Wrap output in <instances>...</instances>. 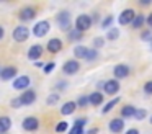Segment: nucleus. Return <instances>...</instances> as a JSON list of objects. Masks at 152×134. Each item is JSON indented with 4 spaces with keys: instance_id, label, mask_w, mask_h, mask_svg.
<instances>
[{
    "instance_id": "8",
    "label": "nucleus",
    "mask_w": 152,
    "mask_h": 134,
    "mask_svg": "<svg viewBox=\"0 0 152 134\" xmlns=\"http://www.w3.org/2000/svg\"><path fill=\"white\" fill-rule=\"evenodd\" d=\"M28 85H30V77L28 75H20V77H17L13 80V88L15 90H23V88H26Z\"/></svg>"
},
{
    "instance_id": "26",
    "label": "nucleus",
    "mask_w": 152,
    "mask_h": 134,
    "mask_svg": "<svg viewBox=\"0 0 152 134\" xmlns=\"http://www.w3.org/2000/svg\"><path fill=\"white\" fill-rule=\"evenodd\" d=\"M119 101V98H115V100H111V101H108V105H105V106H103V113H108V111H111L113 108H115V105L118 103Z\"/></svg>"
},
{
    "instance_id": "23",
    "label": "nucleus",
    "mask_w": 152,
    "mask_h": 134,
    "mask_svg": "<svg viewBox=\"0 0 152 134\" xmlns=\"http://www.w3.org/2000/svg\"><path fill=\"white\" fill-rule=\"evenodd\" d=\"M145 21V18H144V15H141V13H136V16H134V20H132V26L134 28H141L142 26V23Z\"/></svg>"
},
{
    "instance_id": "42",
    "label": "nucleus",
    "mask_w": 152,
    "mask_h": 134,
    "mask_svg": "<svg viewBox=\"0 0 152 134\" xmlns=\"http://www.w3.org/2000/svg\"><path fill=\"white\" fill-rule=\"evenodd\" d=\"M4 34H5V31H4V28H2V26H0V39L4 38Z\"/></svg>"
},
{
    "instance_id": "28",
    "label": "nucleus",
    "mask_w": 152,
    "mask_h": 134,
    "mask_svg": "<svg viewBox=\"0 0 152 134\" xmlns=\"http://www.w3.org/2000/svg\"><path fill=\"white\" fill-rule=\"evenodd\" d=\"M96 57H98V51H96V49H88V51H87V57L85 59L93 61V59H96Z\"/></svg>"
},
{
    "instance_id": "41",
    "label": "nucleus",
    "mask_w": 152,
    "mask_h": 134,
    "mask_svg": "<svg viewBox=\"0 0 152 134\" xmlns=\"http://www.w3.org/2000/svg\"><path fill=\"white\" fill-rule=\"evenodd\" d=\"M96 133H98V129H96V127H93V129L88 131V134H96Z\"/></svg>"
},
{
    "instance_id": "12",
    "label": "nucleus",
    "mask_w": 152,
    "mask_h": 134,
    "mask_svg": "<svg viewBox=\"0 0 152 134\" xmlns=\"http://www.w3.org/2000/svg\"><path fill=\"white\" fill-rule=\"evenodd\" d=\"M124 129V121L121 119V118H115V119L110 121V131L115 134L121 133V131Z\"/></svg>"
},
{
    "instance_id": "32",
    "label": "nucleus",
    "mask_w": 152,
    "mask_h": 134,
    "mask_svg": "<svg viewBox=\"0 0 152 134\" xmlns=\"http://www.w3.org/2000/svg\"><path fill=\"white\" fill-rule=\"evenodd\" d=\"M111 21H113V16H106V18L103 20V23H102V28L108 29V28H110V25H111Z\"/></svg>"
},
{
    "instance_id": "34",
    "label": "nucleus",
    "mask_w": 152,
    "mask_h": 134,
    "mask_svg": "<svg viewBox=\"0 0 152 134\" xmlns=\"http://www.w3.org/2000/svg\"><path fill=\"white\" fill-rule=\"evenodd\" d=\"M142 39L144 41H152V31H144L142 33Z\"/></svg>"
},
{
    "instance_id": "37",
    "label": "nucleus",
    "mask_w": 152,
    "mask_h": 134,
    "mask_svg": "<svg viewBox=\"0 0 152 134\" xmlns=\"http://www.w3.org/2000/svg\"><path fill=\"white\" fill-rule=\"evenodd\" d=\"M93 44H95L96 48H100V46H103V39L102 38H95L93 39Z\"/></svg>"
},
{
    "instance_id": "10",
    "label": "nucleus",
    "mask_w": 152,
    "mask_h": 134,
    "mask_svg": "<svg viewBox=\"0 0 152 134\" xmlns=\"http://www.w3.org/2000/svg\"><path fill=\"white\" fill-rule=\"evenodd\" d=\"M79 69H80V65L77 61H67L66 64H64L62 70H64V74L72 75V74H75V72H79Z\"/></svg>"
},
{
    "instance_id": "38",
    "label": "nucleus",
    "mask_w": 152,
    "mask_h": 134,
    "mask_svg": "<svg viewBox=\"0 0 152 134\" xmlns=\"http://www.w3.org/2000/svg\"><path fill=\"white\" fill-rule=\"evenodd\" d=\"M126 134H139V131L137 129H129V131H126Z\"/></svg>"
},
{
    "instance_id": "5",
    "label": "nucleus",
    "mask_w": 152,
    "mask_h": 134,
    "mask_svg": "<svg viewBox=\"0 0 152 134\" xmlns=\"http://www.w3.org/2000/svg\"><path fill=\"white\" fill-rule=\"evenodd\" d=\"M136 16V12L132 8H126L124 12H121V15H119V25H129V23L134 20Z\"/></svg>"
},
{
    "instance_id": "39",
    "label": "nucleus",
    "mask_w": 152,
    "mask_h": 134,
    "mask_svg": "<svg viewBox=\"0 0 152 134\" xmlns=\"http://www.w3.org/2000/svg\"><path fill=\"white\" fill-rule=\"evenodd\" d=\"M141 5H151V0H141Z\"/></svg>"
},
{
    "instance_id": "29",
    "label": "nucleus",
    "mask_w": 152,
    "mask_h": 134,
    "mask_svg": "<svg viewBox=\"0 0 152 134\" xmlns=\"http://www.w3.org/2000/svg\"><path fill=\"white\" fill-rule=\"evenodd\" d=\"M75 105H79V106H87V105H88V97H85V95H80Z\"/></svg>"
},
{
    "instance_id": "14",
    "label": "nucleus",
    "mask_w": 152,
    "mask_h": 134,
    "mask_svg": "<svg viewBox=\"0 0 152 134\" xmlns=\"http://www.w3.org/2000/svg\"><path fill=\"white\" fill-rule=\"evenodd\" d=\"M20 16L21 20H25V21H26V20H33L34 16H36V10L33 8V7H25V8H21L20 10Z\"/></svg>"
},
{
    "instance_id": "40",
    "label": "nucleus",
    "mask_w": 152,
    "mask_h": 134,
    "mask_svg": "<svg viewBox=\"0 0 152 134\" xmlns=\"http://www.w3.org/2000/svg\"><path fill=\"white\" fill-rule=\"evenodd\" d=\"M147 23H149V26H152V13L147 16Z\"/></svg>"
},
{
    "instance_id": "19",
    "label": "nucleus",
    "mask_w": 152,
    "mask_h": 134,
    "mask_svg": "<svg viewBox=\"0 0 152 134\" xmlns=\"http://www.w3.org/2000/svg\"><path fill=\"white\" fill-rule=\"evenodd\" d=\"M102 101H103V95L100 93V92H93L92 95L88 97V103L90 105H102Z\"/></svg>"
},
{
    "instance_id": "18",
    "label": "nucleus",
    "mask_w": 152,
    "mask_h": 134,
    "mask_svg": "<svg viewBox=\"0 0 152 134\" xmlns=\"http://www.w3.org/2000/svg\"><path fill=\"white\" fill-rule=\"evenodd\" d=\"M12 127V119L8 116H2L0 118V134H5L8 129Z\"/></svg>"
},
{
    "instance_id": "6",
    "label": "nucleus",
    "mask_w": 152,
    "mask_h": 134,
    "mask_svg": "<svg viewBox=\"0 0 152 134\" xmlns=\"http://www.w3.org/2000/svg\"><path fill=\"white\" fill-rule=\"evenodd\" d=\"M15 75H17V67H13V65H5V67L0 70V78H2V80H10Z\"/></svg>"
},
{
    "instance_id": "11",
    "label": "nucleus",
    "mask_w": 152,
    "mask_h": 134,
    "mask_svg": "<svg viewBox=\"0 0 152 134\" xmlns=\"http://www.w3.org/2000/svg\"><path fill=\"white\" fill-rule=\"evenodd\" d=\"M34 100H36V92L34 90H28L20 97V103L21 105H33Z\"/></svg>"
},
{
    "instance_id": "24",
    "label": "nucleus",
    "mask_w": 152,
    "mask_h": 134,
    "mask_svg": "<svg viewBox=\"0 0 152 134\" xmlns=\"http://www.w3.org/2000/svg\"><path fill=\"white\" fill-rule=\"evenodd\" d=\"M82 39V33L77 31V29H70L69 31V41H79Z\"/></svg>"
},
{
    "instance_id": "17",
    "label": "nucleus",
    "mask_w": 152,
    "mask_h": 134,
    "mask_svg": "<svg viewBox=\"0 0 152 134\" xmlns=\"http://www.w3.org/2000/svg\"><path fill=\"white\" fill-rule=\"evenodd\" d=\"M87 119H83V118H80V119L75 121V124H74V127L70 129L69 134H83V126H85Z\"/></svg>"
},
{
    "instance_id": "9",
    "label": "nucleus",
    "mask_w": 152,
    "mask_h": 134,
    "mask_svg": "<svg viewBox=\"0 0 152 134\" xmlns=\"http://www.w3.org/2000/svg\"><path fill=\"white\" fill-rule=\"evenodd\" d=\"M41 56H43V46H39V44L31 46L30 51H28V59L30 61H38Z\"/></svg>"
},
{
    "instance_id": "4",
    "label": "nucleus",
    "mask_w": 152,
    "mask_h": 134,
    "mask_svg": "<svg viewBox=\"0 0 152 134\" xmlns=\"http://www.w3.org/2000/svg\"><path fill=\"white\" fill-rule=\"evenodd\" d=\"M48 31H49V21H39V23H36V25L33 26V33H34V36H38V38L46 36Z\"/></svg>"
},
{
    "instance_id": "35",
    "label": "nucleus",
    "mask_w": 152,
    "mask_h": 134,
    "mask_svg": "<svg viewBox=\"0 0 152 134\" xmlns=\"http://www.w3.org/2000/svg\"><path fill=\"white\" fill-rule=\"evenodd\" d=\"M54 65H56L54 62H48V64H46V67H44V72H46V74H49V72L54 69Z\"/></svg>"
},
{
    "instance_id": "1",
    "label": "nucleus",
    "mask_w": 152,
    "mask_h": 134,
    "mask_svg": "<svg viewBox=\"0 0 152 134\" xmlns=\"http://www.w3.org/2000/svg\"><path fill=\"white\" fill-rule=\"evenodd\" d=\"M92 26V18H90L88 15H79L75 20V29L80 33L87 31V29Z\"/></svg>"
},
{
    "instance_id": "21",
    "label": "nucleus",
    "mask_w": 152,
    "mask_h": 134,
    "mask_svg": "<svg viewBox=\"0 0 152 134\" xmlns=\"http://www.w3.org/2000/svg\"><path fill=\"white\" fill-rule=\"evenodd\" d=\"M134 111H136V108L132 106V105H126L121 110V116L123 118H132L134 116Z\"/></svg>"
},
{
    "instance_id": "25",
    "label": "nucleus",
    "mask_w": 152,
    "mask_h": 134,
    "mask_svg": "<svg viewBox=\"0 0 152 134\" xmlns=\"http://www.w3.org/2000/svg\"><path fill=\"white\" fill-rule=\"evenodd\" d=\"M118 36H119L118 28H111V29H108V34H106V39H110V41H115V39H118Z\"/></svg>"
},
{
    "instance_id": "36",
    "label": "nucleus",
    "mask_w": 152,
    "mask_h": 134,
    "mask_svg": "<svg viewBox=\"0 0 152 134\" xmlns=\"http://www.w3.org/2000/svg\"><path fill=\"white\" fill-rule=\"evenodd\" d=\"M12 106H13V108H18V106H21V103H20V98H13V100H12Z\"/></svg>"
},
{
    "instance_id": "30",
    "label": "nucleus",
    "mask_w": 152,
    "mask_h": 134,
    "mask_svg": "<svg viewBox=\"0 0 152 134\" xmlns=\"http://www.w3.org/2000/svg\"><path fill=\"white\" fill-rule=\"evenodd\" d=\"M67 123L66 121H61V123H57V126H56V133H64V131H67Z\"/></svg>"
},
{
    "instance_id": "3",
    "label": "nucleus",
    "mask_w": 152,
    "mask_h": 134,
    "mask_svg": "<svg viewBox=\"0 0 152 134\" xmlns=\"http://www.w3.org/2000/svg\"><path fill=\"white\" fill-rule=\"evenodd\" d=\"M28 36H30V29H28L26 26H17V28L13 29V39L18 42L26 41Z\"/></svg>"
},
{
    "instance_id": "43",
    "label": "nucleus",
    "mask_w": 152,
    "mask_h": 134,
    "mask_svg": "<svg viewBox=\"0 0 152 134\" xmlns=\"http://www.w3.org/2000/svg\"><path fill=\"white\" fill-rule=\"evenodd\" d=\"M151 123H152V116H151Z\"/></svg>"
},
{
    "instance_id": "2",
    "label": "nucleus",
    "mask_w": 152,
    "mask_h": 134,
    "mask_svg": "<svg viewBox=\"0 0 152 134\" xmlns=\"http://www.w3.org/2000/svg\"><path fill=\"white\" fill-rule=\"evenodd\" d=\"M56 20H57V25H59L61 29L69 31V28H70V13L69 12H61Z\"/></svg>"
},
{
    "instance_id": "7",
    "label": "nucleus",
    "mask_w": 152,
    "mask_h": 134,
    "mask_svg": "<svg viewBox=\"0 0 152 134\" xmlns=\"http://www.w3.org/2000/svg\"><path fill=\"white\" fill-rule=\"evenodd\" d=\"M38 126H39V121L34 116H28L23 119V129L25 131H36Z\"/></svg>"
},
{
    "instance_id": "13",
    "label": "nucleus",
    "mask_w": 152,
    "mask_h": 134,
    "mask_svg": "<svg viewBox=\"0 0 152 134\" xmlns=\"http://www.w3.org/2000/svg\"><path fill=\"white\" fill-rule=\"evenodd\" d=\"M61 49H62V41H61L59 38L49 39V42H48V51H49L51 54H56V52H59Z\"/></svg>"
},
{
    "instance_id": "33",
    "label": "nucleus",
    "mask_w": 152,
    "mask_h": 134,
    "mask_svg": "<svg viewBox=\"0 0 152 134\" xmlns=\"http://www.w3.org/2000/svg\"><path fill=\"white\" fill-rule=\"evenodd\" d=\"M144 92H145V93H149V95H152V80H151V82H145Z\"/></svg>"
},
{
    "instance_id": "15",
    "label": "nucleus",
    "mask_w": 152,
    "mask_h": 134,
    "mask_svg": "<svg viewBox=\"0 0 152 134\" xmlns=\"http://www.w3.org/2000/svg\"><path fill=\"white\" fill-rule=\"evenodd\" d=\"M103 90L108 95H115L116 92H119V83L118 80H108L105 85H103Z\"/></svg>"
},
{
    "instance_id": "22",
    "label": "nucleus",
    "mask_w": 152,
    "mask_h": 134,
    "mask_svg": "<svg viewBox=\"0 0 152 134\" xmlns=\"http://www.w3.org/2000/svg\"><path fill=\"white\" fill-rule=\"evenodd\" d=\"M87 51H88V49H87L85 46H75V49H74V54H75V57L85 59V57H87Z\"/></svg>"
},
{
    "instance_id": "20",
    "label": "nucleus",
    "mask_w": 152,
    "mask_h": 134,
    "mask_svg": "<svg viewBox=\"0 0 152 134\" xmlns=\"http://www.w3.org/2000/svg\"><path fill=\"white\" fill-rule=\"evenodd\" d=\"M75 106H77V105L74 103V101H67V103L61 108V113L66 114V116H67V114H72L74 111H75Z\"/></svg>"
},
{
    "instance_id": "16",
    "label": "nucleus",
    "mask_w": 152,
    "mask_h": 134,
    "mask_svg": "<svg viewBox=\"0 0 152 134\" xmlns=\"http://www.w3.org/2000/svg\"><path fill=\"white\" fill-rule=\"evenodd\" d=\"M129 75V67L126 64H119L115 67V77L116 78H126Z\"/></svg>"
},
{
    "instance_id": "31",
    "label": "nucleus",
    "mask_w": 152,
    "mask_h": 134,
    "mask_svg": "<svg viewBox=\"0 0 152 134\" xmlns=\"http://www.w3.org/2000/svg\"><path fill=\"white\" fill-rule=\"evenodd\" d=\"M57 101H59V95L57 93L49 95V98H48V105H54V103H57Z\"/></svg>"
},
{
    "instance_id": "27",
    "label": "nucleus",
    "mask_w": 152,
    "mask_h": 134,
    "mask_svg": "<svg viewBox=\"0 0 152 134\" xmlns=\"http://www.w3.org/2000/svg\"><path fill=\"white\" fill-rule=\"evenodd\" d=\"M145 114H147V111H145V110H136L132 118H136L137 121H141V119H144V118H145Z\"/></svg>"
}]
</instances>
